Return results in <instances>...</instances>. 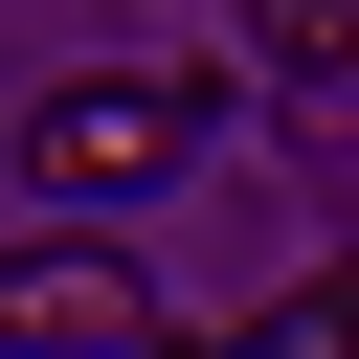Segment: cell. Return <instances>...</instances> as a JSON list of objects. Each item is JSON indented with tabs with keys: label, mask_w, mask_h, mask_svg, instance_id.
<instances>
[{
	"label": "cell",
	"mask_w": 359,
	"mask_h": 359,
	"mask_svg": "<svg viewBox=\"0 0 359 359\" xmlns=\"http://www.w3.org/2000/svg\"><path fill=\"white\" fill-rule=\"evenodd\" d=\"M202 67H67V90H22V180L67 202V224H112V202H157V180H202Z\"/></svg>",
	"instance_id": "obj_1"
},
{
	"label": "cell",
	"mask_w": 359,
	"mask_h": 359,
	"mask_svg": "<svg viewBox=\"0 0 359 359\" xmlns=\"http://www.w3.org/2000/svg\"><path fill=\"white\" fill-rule=\"evenodd\" d=\"M0 359H180V314L135 292L112 224H45V247H0Z\"/></svg>",
	"instance_id": "obj_2"
},
{
	"label": "cell",
	"mask_w": 359,
	"mask_h": 359,
	"mask_svg": "<svg viewBox=\"0 0 359 359\" xmlns=\"http://www.w3.org/2000/svg\"><path fill=\"white\" fill-rule=\"evenodd\" d=\"M269 67L292 90H359V0H269Z\"/></svg>",
	"instance_id": "obj_3"
},
{
	"label": "cell",
	"mask_w": 359,
	"mask_h": 359,
	"mask_svg": "<svg viewBox=\"0 0 359 359\" xmlns=\"http://www.w3.org/2000/svg\"><path fill=\"white\" fill-rule=\"evenodd\" d=\"M269 359H359V269H314V292L269 314Z\"/></svg>",
	"instance_id": "obj_4"
}]
</instances>
